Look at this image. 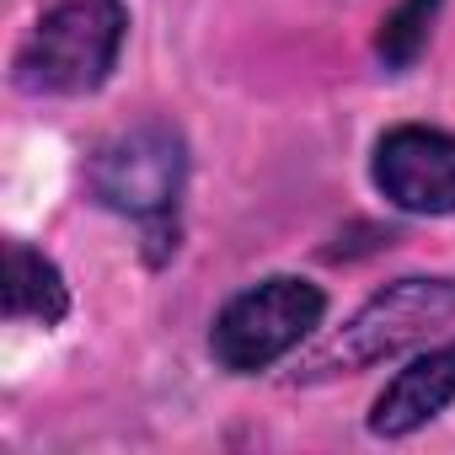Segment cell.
Wrapping results in <instances>:
<instances>
[{"label": "cell", "mask_w": 455, "mask_h": 455, "mask_svg": "<svg viewBox=\"0 0 455 455\" xmlns=\"http://www.w3.org/2000/svg\"><path fill=\"white\" fill-rule=\"evenodd\" d=\"M129 33V0H49L12 49V92L33 102H86L113 86Z\"/></svg>", "instance_id": "cell-2"}, {"label": "cell", "mask_w": 455, "mask_h": 455, "mask_svg": "<svg viewBox=\"0 0 455 455\" xmlns=\"http://www.w3.org/2000/svg\"><path fill=\"white\" fill-rule=\"evenodd\" d=\"M450 0H391L386 17L375 22V38H370V54L386 76H407L423 65V54L434 49V33H439V17H444Z\"/></svg>", "instance_id": "cell-8"}, {"label": "cell", "mask_w": 455, "mask_h": 455, "mask_svg": "<svg viewBox=\"0 0 455 455\" xmlns=\"http://www.w3.org/2000/svg\"><path fill=\"white\" fill-rule=\"evenodd\" d=\"M455 407V338H439L418 354H407V364L375 391L370 412H364V434L380 444H402L412 434H423L428 423H439Z\"/></svg>", "instance_id": "cell-6"}, {"label": "cell", "mask_w": 455, "mask_h": 455, "mask_svg": "<svg viewBox=\"0 0 455 455\" xmlns=\"http://www.w3.org/2000/svg\"><path fill=\"white\" fill-rule=\"evenodd\" d=\"M193 177V145L172 118H134L86 150V204L134 225L145 268H166L182 247V198Z\"/></svg>", "instance_id": "cell-1"}, {"label": "cell", "mask_w": 455, "mask_h": 455, "mask_svg": "<svg viewBox=\"0 0 455 455\" xmlns=\"http://www.w3.org/2000/svg\"><path fill=\"white\" fill-rule=\"evenodd\" d=\"M76 311V295H70V279L65 268L33 247V242H6V268H0V316L6 322H28V327H44V332H60Z\"/></svg>", "instance_id": "cell-7"}, {"label": "cell", "mask_w": 455, "mask_h": 455, "mask_svg": "<svg viewBox=\"0 0 455 455\" xmlns=\"http://www.w3.org/2000/svg\"><path fill=\"white\" fill-rule=\"evenodd\" d=\"M327 311H332L327 284L306 274H263L220 300L204 332V354L214 370L236 375V380L268 375L274 364H284L290 354L322 338Z\"/></svg>", "instance_id": "cell-4"}, {"label": "cell", "mask_w": 455, "mask_h": 455, "mask_svg": "<svg viewBox=\"0 0 455 455\" xmlns=\"http://www.w3.org/2000/svg\"><path fill=\"white\" fill-rule=\"evenodd\" d=\"M455 332V274H402L359 300V311L311 343L295 370V386H322L343 375H364L402 354H418Z\"/></svg>", "instance_id": "cell-3"}, {"label": "cell", "mask_w": 455, "mask_h": 455, "mask_svg": "<svg viewBox=\"0 0 455 455\" xmlns=\"http://www.w3.org/2000/svg\"><path fill=\"white\" fill-rule=\"evenodd\" d=\"M370 188L386 209L407 220L455 214V129L402 118L386 124L370 145Z\"/></svg>", "instance_id": "cell-5"}]
</instances>
